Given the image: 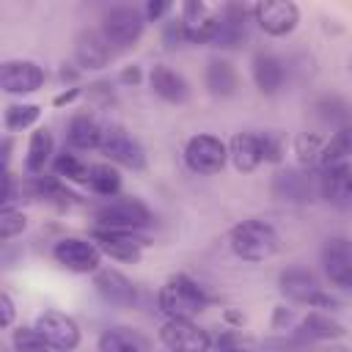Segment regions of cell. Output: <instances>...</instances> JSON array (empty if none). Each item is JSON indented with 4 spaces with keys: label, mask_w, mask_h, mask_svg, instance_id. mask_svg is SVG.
I'll return each mask as SVG.
<instances>
[{
    "label": "cell",
    "mask_w": 352,
    "mask_h": 352,
    "mask_svg": "<svg viewBox=\"0 0 352 352\" xmlns=\"http://www.w3.org/2000/svg\"><path fill=\"white\" fill-rule=\"evenodd\" d=\"M55 140H52V132L47 126H36L30 132V140H28V151H25V170L28 176H44L47 165L55 160Z\"/></svg>",
    "instance_id": "26"
},
{
    "label": "cell",
    "mask_w": 352,
    "mask_h": 352,
    "mask_svg": "<svg viewBox=\"0 0 352 352\" xmlns=\"http://www.w3.org/2000/svg\"><path fill=\"white\" fill-rule=\"evenodd\" d=\"M25 228H28V217H25L22 209H14V206L0 209V239H3V242H11V239L19 236Z\"/></svg>",
    "instance_id": "38"
},
{
    "label": "cell",
    "mask_w": 352,
    "mask_h": 352,
    "mask_svg": "<svg viewBox=\"0 0 352 352\" xmlns=\"http://www.w3.org/2000/svg\"><path fill=\"white\" fill-rule=\"evenodd\" d=\"M104 124H99L88 113H74L66 124V143L72 151H94L102 146Z\"/></svg>",
    "instance_id": "23"
},
{
    "label": "cell",
    "mask_w": 352,
    "mask_h": 352,
    "mask_svg": "<svg viewBox=\"0 0 352 352\" xmlns=\"http://www.w3.org/2000/svg\"><path fill=\"white\" fill-rule=\"evenodd\" d=\"M118 80H121L124 85H138V82L143 80V72H140V66H138V63H129V66H124V69H121Z\"/></svg>",
    "instance_id": "44"
},
{
    "label": "cell",
    "mask_w": 352,
    "mask_h": 352,
    "mask_svg": "<svg viewBox=\"0 0 352 352\" xmlns=\"http://www.w3.org/2000/svg\"><path fill=\"white\" fill-rule=\"evenodd\" d=\"M99 352H148V341L132 327H107L99 341Z\"/></svg>",
    "instance_id": "30"
},
{
    "label": "cell",
    "mask_w": 352,
    "mask_h": 352,
    "mask_svg": "<svg viewBox=\"0 0 352 352\" xmlns=\"http://www.w3.org/2000/svg\"><path fill=\"white\" fill-rule=\"evenodd\" d=\"M322 270L327 280L338 289H352V239L349 236H327L322 245Z\"/></svg>",
    "instance_id": "14"
},
{
    "label": "cell",
    "mask_w": 352,
    "mask_h": 352,
    "mask_svg": "<svg viewBox=\"0 0 352 352\" xmlns=\"http://www.w3.org/2000/svg\"><path fill=\"white\" fill-rule=\"evenodd\" d=\"M214 352H258V344L242 330H220L212 344Z\"/></svg>",
    "instance_id": "35"
},
{
    "label": "cell",
    "mask_w": 352,
    "mask_h": 352,
    "mask_svg": "<svg viewBox=\"0 0 352 352\" xmlns=\"http://www.w3.org/2000/svg\"><path fill=\"white\" fill-rule=\"evenodd\" d=\"M96 228H116V231H140L151 226V209L135 195H118L96 209L94 214Z\"/></svg>",
    "instance_id": "3"
},
{
    "label": "cell",
    "mask_w": 352,
    "mask_h": 352,
    "mask_svg": "<svg viewBox=\"0 0 352 352\" xmlns=\"http://www.w3.org/2000/svg\"><path fill=\"white\" fill-rule=\"evenodd\" d=\"M102 250L94 239L85 236H63L52 245V258L63 270L74 275H96L102 270Z\"/></svg>",
    "instance_id": "4"
},
{
    "label": "cell",
    "mask_w": 352,
    "mask_h": 352,
    "mask_svg": "<svg viewBox=\"0 0 352 352\" xmlns=\"http://www.w3.org/2000/svg\"><path fill=\"white\" fill-rule=\"evenodd\" d=\"M352 160V124L336 129L327 140H324V148H322V157H319V170H330V168H341V165H349Z\"/></svg>",
    "instance_id": "29"
},
{
    "label": "cell",
    "mask_w": 352,
    "mask_h": 352,
    "mask_svg": "<svg viewBox=\"0 0 352 352\" xmlns=\"http://www.w3.org/2000/svg\"><path fill=\"white\" fill-rule=\"evenodd\" d=\"M162 44H165L168 50H179V47L190 44L187 30H184V25H182V16H179V14H176V16H170V19H165V25H162Z\"/></svg>",
    "instance_id": "40"
},
{
    "label": "cell",
    "mask_w": 352,
    "mask_h": 352,
    "mask_svg": "<svg viewBox=\"0 0 352 352\" xmlns=\"http://www.w3.org/2000/svg\"><path fill=\"white\" fill-rule=\"evenodd\" d=\"M80 94H82V88H69V91H60V94L52 99V104H55V107H66V104H72L74 99H80Z\"/></svg>",
    "instance_id": "45"
},
{
    "label": "cell",
    "mask_w": 352,
    "mask_h": 352,
    "mask_svg": "<svg viewBox=\"0 0 352 352\" xmlns=\"http://www.w3.org/2000/svg\"><path fill=\"white\" fill-rule=\"evenodd\" d=\"M319 198L336 209H352V165L319 170Z\"/></svg>",
    "instance_id": "21"
},
{
    "label": "cell",
    "mask_w": 352,
    "mask_h": 352,
    "mask_svg": "<svg viewBox=\"0 0 352 352\" xmlns=\"http://www.w3.org/2000/svg\"><path fill=\"white\" fill-rule=\"evenodd\" d=\"M99 250L116 261H140L143 250H146V239L138 236L135 231H116V228H94V236H91Z\"/></svg>",
    "instance_id": "15"
},
{
    "label": "cell",
    "mask_w": 352,
    "mask_h": 352,
    "mask_svg": "<svg viewBox=\"0 0 352 352\" xmlns=\"http://www.w3.org/2000/svg\"><path fill=\"white\" fill-rule=\"evenodd\" d=\"M148 85H151V91H154L160 99H165V102H170V104H184V102L190 99V85H187V80H184L176 69H170L168 63H154V66H151V72H148Z\"/></svg>",
    "instance_id": "22"
},
{
    "label": "cell",
    "mask_w": 352,
    "mask_h": 352,
    "mask_svg": "<svg viewBox=\"0 0 352 352\" xmlns=\"http://www.w3.org/2000/svg\"><path fill=\"white\" fill-rule=\"evenodd\" d=\"M322 148H324V140H322L319 132H300V135H294V154H297L300 168L311 170L314 165H319Z\"/></svg>",
    "instance_id": "34"
},
{
    "label": "cell",
    "mask_w": 352,
    "mask_h": 352,
    "mask_svg": "<svg viewBox=\"0 0 352 352\" xmlns=\"http://www.w3.org/2000/svg\"><path fill=\"white\" fill-rule=\"evenodd\" d=\"M160 341L170 352H212V333L192 319H165L160 324Z\"/></svg>",
    "instance_id": "8"
},
{
    "label": "cell",
    "mask_w": 352,
    "mask_h": 352,
    "mask_svg": "<svg viewBox=\"0 0 352 352\" xmlns=\"http://www.w3.org/2000/svg\"><path fill=\"white\" fill-rule=\"evenodd\" d=\"M184 162L192 173H201V176L220 173L223 165L228 162V143L217 135L198 132L184 143Z\"/></svg>",
    "instance_id": "5"
},
{
    "label": "cell",
    "mask_w": 352,
    "mask_h": 352,
    "mask_svg": "<svg viewBox=\"0 0 352 352\" xmlns=\"http://www.w3.org/2000/svg\"><path fill=\"white\" fill-rule=\"evenodd\" d=\"M170 11V3H165V0H151V3H146V8H143V14H146V22H160L165 14Z\"/></svg>",
    "instance_id": "42"
},
{
    "label": "cell",
    "mask_w": 352,
    "mask_h": 352,
    "mask_svg": "<svg viewBox=\"0 0 352 352\" xmlns=\"http://www.w3.org/2000/svg\"><path fill=\"white\" fill-rule=\"evenodd\" d=\"M256 138H258V146H261V157H264V162H280L283 160V151H286V143H283V135L280 132H275V129H261V132H256Z\"/></svg>",
    "instance_id": "37"
},
{
    "label": "cell",
    "mask_w": 352,
    "mask_h": 352,
    "mask_svg": "<svg viewBox=\"0 0 352 352\" xmlns=\"http://www.w3.org/2000/svg\"><path fill=\"white\" fill-rule=\"evenodd\" d=\"M278 289L286 300L292 302H302V305H311L314 297L324 289L319 283V278L308 270V267H286L280 275H278Z\"/></svg>",
    "instance_id": "20"
},
{
    "label": "cell",
    "mask_w": 352,
    "mask_h": 352,
    "mask_svg": "<svg viewBox=\"0 0 352 352\" xmlns=\"http://www.w3.org/2000/svg\"><path fill=\"white\" fill-rule=\"evenodd\" d=\"M11 146H14L11 138H6V140H3V168H6V170H8V165H11Z\"/></svg>",
    "instance_id": "46"
},
{
    "label": "cell",
    "mask_w": 352,
    "mask_h": 352,
    "mask_svg": "<svg viewBox=\"0 0 352 352\" xmlns=\"http://www.w3.org/2000/svg\"><path fill=\"white\" fill-rule=\"evenodd\" d=\"M47 80L44 66H38L30 58H8L0 66V88L11 96L36 94Z\"/></svg>",
    "instance_id": "12"
},
{
    "label": "cell",
    "mask_w": 352,
    "mask_h": 352,
    "mask_svg": "<svg viewBox=\"0 0 352 352\" xmlns=\"http://www.w3.org/2000/svg\"><path fill=\"white\" fill-rule=\"evenodd\" d=\"M146 28V14L138 6H113L102 14V36L110 41V47H132Z\"/></svg>",
    "instance_id": "6"
},
{
    "label": "cell",
    "mask_w": 352,
    "mask_h": 352,
    "mask_svg": "<svg viewBox=\"0 0 352 352\" xmlns=\"http://www.w3.org/2000/svg\"><path fill=\"white\" fill-rule=\"evenodd\" d=\"M253 22L272 38L289 36L300 25V6L292 0H264L253 6Z\"/></svg>",
    "instance_id": "13"
},
{
    "label": "cell",
    "mask_w": 352,
    "mask_h": 352,
    "mask_svg": "<svg viewBox=\"0 0 352 352\" xmlns=\"http://www.w3.org/2000/svg\"><path fill=\"white\" fill-rule=\"evenodd\" d=\"M41 116V107L33 104V102H14L3 110V126L8 132H22L28 126H33Z\"/></svg>",
    "instance_id": "33"
},
{
    "label": "cell",
    "mask_w": 352,
    "mask_h": 352,
    "mask_svg": "<svg viewBox=\"0 0 352 352\" xmlns=\"http://www.w3.org/2000/svg\"><path fill=\"white\" fill-rule=\"evenodd\" d=\"M248 16H253V6L226 3L217 11V28L209 44L217 50H239L242 41L248 38Z\"/></svg>",
    "instance_id": "11"
},
{
    "label": "cell",
    "mask_w": 352,
    "mask_h": 352,
    "mask_svg": "<svg viewBox=\"0 0 352 352\" xmlns=\"http://www.w3.org/2000/svg\"><path fill=\"white\" fill-rule=\"evenodd\" d=\"M292 308H286V305H275V311H272V319H270V324L275 327V330H283L289 322H292Z\"/></svg>",
    "instance_id": "43"
},
{
    "label": "cell",
    "mask_w": 352,
    "mask_h": 352,
    "mask_svg": "<svg viewBox=\"0 0 352 352\" xmlns=\"http://www.w3.org/2000/svg\"><path fill=\"white\" fill-rule=\"evenodd\" d=\"M88 190L102 198H118L121 192V173L113 162H94L88 170Z\"/></svg>",
    "instance_id": "31"
},
{
    "label": "cell",
    "mask_w": 352,
    "mask_h": 352,
    "mask_svg": "<svg viewBox=\"0 0 352 352\" xmlns=\"http://www.w3.org/2000/svg\"><path fill=\"white\" fill-rule=\"evenodd\" d=\"M250 77H253V85L258 94L264 96H275L283 91L289 74H286V60L278 58L275 52H267V50H258L250 60Z\"/></svg>",
    "instance_id": "16"
},
{
    "label": "cell",
    "mask_w": 352,
    "mask_h": 352,
    "mask_svg": "<svg viewBox=\"0 0 352 352\" xmlns=\"http://www.w3.org/2000/svg\"><path fill=\"white\" fill-rule=\"evenodd\" d=\"M308 341H302L297 333L292 336H270L258 344V352H308Z\"/></svg>",
    "instance_id": "39"
},
{
    "label": "cell",
    "mask_w": 352,
    "mask_h": 352,
    "mask_svg": "<svg viewBox=\"0 0 352 352\" xmlns=\"http://www.w3.org/2000/svg\"><path fill=\"white\" fill-rule=\"evenodd\" d=\"M94 289L107 305L116 308H132L138 302V286L116 267H102L94 275Z\"/></svg>",
    "instance_id": "17"
},
{
    "label": "cell",
    "mask_w": 352,
    "mask_h": 352,
    "mask_svg": "<svg viewBox=\"0 0 352 352\" xmlns=\"http://www.w3.org/2000/svg\"><path fill=\"white\" fill-rule=\"evenodd\" d=\"M302 341L308 344H319V341H336L341 338L346 330L338 319H333L327 311H308L300 322H297V330H294Z\"/></svg>",
    "instance_id": "24"
},
{
    "label": "cell",
    "mask_w": 352,
    "mask_h": 352,
    "mask_svg": "<svg viewBox=\"0 0 352 352\" xmlns=\"http://www.w3.org/2000/svg\"><path fill=\"white\" fill-rule=\"evenodd\" d=\"M206 302L209 297L204 286L184 272L165 278V283L157 292V308L165 319H192L206 308Z\"/></svg>",
    "instance_id": "2"
},
{
    "label": "cell",
    "mask_w": 352,
    "mask_h": 352,
    "mask_svg": "<svg viewBox=\"0 0 352 352\" xmlns=\"http://www.w3.org/2000/svg\"><path fill=\"white\" fill-rule=\"evenodd\" d=\"M52 170H55V176H58L60 182H66V184H88V170H91V165H85L72 148H63V151L55 154Z\"/></svg>",
    "instance_id": "32"
},
{
    "label": "cell",
    "mask_w": 352,
    "mask_h": 352,
    "mask_svg": "<svg viewBox=\"0 0 352 352\" xmlns=\"http://www.w3.org/2000/svg\"><path fill=\"white\" fill-rule=\"evenodd\" d=\"M99 151L113 165H121V168H129V170H143L146 168V151H143V146L121 124H104V135H102Z\"/></svg>",
    "instance_id": "9"
},
{
    "label": "cell",
    "mask_w": 352,
    "mask_h": 352,
    "mask_svg": "<svg viewBox=\"0 0 352 352\" xmlns=\"http://www.w3.org/2000/svg\"><path fill=\"white\" fill-rule=\"evenodd\" d=\"M311 116H314L322 126H330L333 132L341 129V126H346V124H352V110H349V104H346L341 96H336V94H322V96H316V99L311 102Z\"/></svg>",
    "instance_id": "28"
},
{
    "label": "cell",
    "mask_w": 352,
    "mask_h": 352,
    "mask_svg": "<svg viewBox=\"0 0 352 352\" xmlns=\"http://www.w3.org/2000/svg\"><path fill=\"white\" fill-rule=\"evenodd\" d=\"M349 72H352V52H349Z\"/></svg>",
    "instance_id": "47"
},
{
    "label": "cell",
    "mask_w": 352,
    "mask_h": 352,
    "mask_svg": "<svg viewBox=\"0 0 352 352\" xmlns=\"http://www.w3.org/2000/svg\"><path fill=\"white\" fill-rule=\"evenodd\" d=\"M228 160L239 173H250L256 170L264 157H261V146L256 132H234L228 140Z\"/></svg>",
    "instance_id": "27"
},
{
    "label": "cell",
    "mask_w": 352,
    "mask_h": 352,
    "mask_svg": "<svg viewBox=\"0 0 352 352\" xmlns=\"http://www.w3.org/2000/svg\"><path fill=\"white\" fill-rule=\"evenodd\" d=\"M33 327L44 336V341L55 349V352H72L80 346V338H82V330L80 324L63 314V311H55V308H47L36 316Z\"/></svg>",
    "instance_id": "10"
},
{
    "label": "cell",
    "mask_w": 352,
    "mask_h": 352,
    "mask_svg": "<svg viewBox=\"0 0 352 352\" xmlns=\"http://www.w3.org/2000/svg\"><path fill=\"white\" fill-rule=\"evenodd\" d=\"M179 16H182V25L187 30L190 44H209L212 41L214 28H217V11L214 8H209L201 0H187L179 8Z\"/></svg>",
    "instance_id": "18"
},
{
    "label": "cell",
    "mask_w": 352,
    "mask_h": 352,
    "mask_svg": "<svg viewBox=\"0 0 352 352\" xmlns=\"http://www.w3.org/2000/svg\"><path fill=\"white\" fill-rule=\"evenodd\" d=\"M11 349L14 352H52V346L44 341V336L28 324H19L11 333Z\"/></svg>",
    "instance_id": "36"
},
{
    "label": "cell",
    "mask_w": 352,
    "mask_h": 352,
    "mask_svg": "<svg viewBox=\"0 0 352 352\" xmlns=\"http://www.w3.org/2000/svg\"><path fill=\"white\" fill-rule=\"evenodd\" d=\"M168 352H170V349H168Z\"/></svg>",
    "instance_id": "48"
},
{
    "label": "cell",
    "mask_w": 352,
    "mask_h": 352,
    "mask_svg": "<svg viewBox=\"0 0 352 352\" xmlns=\"http://www.w3.org/2000/svg\"><path fill=\"white\" fill-rule=\"evenodd\" d=\"M204 85L212 96L228 99L239 88V74H236V69L228 58H209L206 69H204Z\"/></svg>",
    "instance_id": "25"
},
{
    "label": "cell",
    "mask_w": 352,
    "mask_h": 352,
    "mask_svg": "<svg viewBox=\"0 0 352 352\" xmlns=\"http://www.w3.org/2000/svg\"><path fill=\"white\" fill-rule=\"evenodd\" d=\"M110 41L102 36V30H82L74 38V60L82 72H96L110 63Z\"/></svg>",
    "instance_id": "19"
},
{
    "label": "cell",
    "mask_w": 352,
    "mask_h": 352,
    "mask_svg": "<svg viewBox=\"0 0 352 352\" xmlns=\"http://www.w3.org/2000/svg\"><path fill=\"white\" fill-rule=\"evenodd\" d=\"M228 248H231V253L236 258L258 264V261H270L280 250V236H278V231L267 220L248 217V220L231 226Z\"/></svg>",
    "instance_id": "1"
},
{
    "label": "cell",
    "mask_w": 352,
    "mask_h": 352,
    "mask_svg": "<svg viewBox=\"0 0 352 352\" xmlns=\"http://www.w3.org/2000/svg\"><path fill=\"white\" fill-rule=\"evenodd\" d=\"M14 316H16L14 297L3 289V292H0V324H3V327H11V324H14Z\"/></svg>",
    "instance_id": "41"
},
{
    "label": "cell",
    "mask_w": 352,
    "mask_h": 352,
    "mask_svg": "<svg viewBox=\"0 0 352 352\" xmlns=\"http://www.w3.org/2000/svg\"><path fill=\"white\" fill-rule=\"evenodd\" d=\"M270 192L283 204H311L319 195V176L308 168H280L270 182Z\"/></svg>",
    "instance_id": "7"
}]
</instances>
